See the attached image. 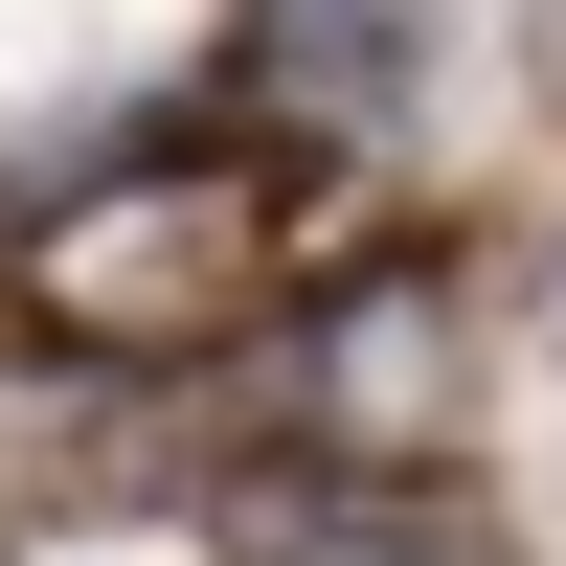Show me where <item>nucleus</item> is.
<instances>
[{
	"label": "nucleus",
	"mask_w": 566,
	"mask_h": 566,
	"mask_svg": "<svg viewBox=\"0 0 566 566\" xmlns=\"http://www.w3.org/2000/svg\"><path fill=\"white\" fill-rule=\"evenodd\" d=\"M227 566H499L453 499H363V476H317V499H250V544Z\"/></svg>",
	"instance_id": "obj_3"
},
{
	"label": "nucleus",
	"mask_w": 566,
	"mask_h": 566,
	"mask_svg": "<svg viewBox=\"0 0 566 566\" xmlns=\"http://www.w3.org/2000/svg\"><path fill=\"white\" fill-rule=\"evenodd\" d=\"M23 295H45V340H91V363H205V340L272 317V181L250 159L91 181V205L23 250Z\"/></svg>",
	"instance_id": "obj_1"
},
{
	"label": "nucleus",
	"mask_w": 566,
	"mask_h": 566,
	"mask_svg": "<svg viewBox=\"0 0 566 566\" xmlns=\"http://www.w3.org/2000/svg\"><path fill=\"white\" fill-rule=\"evenodd\" d=\"M272 408H295V453H317V476L431 499V453H453V295H431V272L317 295L295 340H272Z\"/></svg>",
	"instance_id": "obj_2"
}]
</instances>
